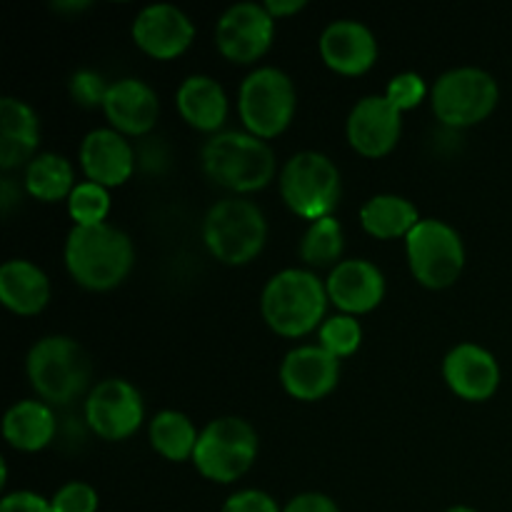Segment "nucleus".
Returning <instances> with one entry per match:
<instances>
[{
  "instance_id": "obj_1",
  "label": "nucleus",
  "mask_w": 512,
  "mask_h": 512,
  "mask_svg": "<svg viewBox=\"0 0 512 512\" xmlns=\"http://www.w3.org/2000/svg\"><path fill=\"white\" fill-rule=\"evenodd\" d=\"M133 263V240L110 223L75 225L65 240V265L83 288H115L128 278Z\"/></svg>"
},
{
  "instance_id": "obj_2",
  "label": "nucleus",
  "mask_w": 512,
  "mask_h": 512,
  "mask_svg": "<svg viewBox=\"0 0 512 512\" xmlns=\"http://www.w3.org/2000/svg\"><path fill=\"white\" fill-rule=\"evenodd\" d=\"M328 300V288L318 275L303 268H288L265 283L260 310L275 333L300 338L318 328Z\"/></svg>"
},
{
  "instance_id": "obj_3",
  "label": "nucleus",
  "mask_w": 512,
  "mask_h": 512,
  "mask_svg": "<svg viewBox=\"0 0 512 512\" xmlns=\"http://www.w3.org/2000/svg\"><path fill=\"white\" fill-rule=\"evenodd\" d=\"M203 168L210 180L233 193H253L265 188L275 175V155L263 138L253 133L225 130L203 145Z\"/></svg>"
},
{
  "instance_id": "obj_4",
  "label": "nucleus",
  "mask_w": 512,
  "mask_h": 512,
  "mask_svg": "<svg viewBox=\"0 0 512 512\" xmlns=\"http://www.w3.org/2000/svg\"><path fill=\"white\" fill-rule=\"evenodd\" d=\"M28 378L35 393L55 405H68L90 383V358L68 335L40 338L28 353Z\"/></svg>"
},
{
  "instance_id": "obj_5",
  "label": "nucleus",
  "mask_w": 512,
  "mask_h": 512,
  "mask_svg": "<svg viewBox=\"0 0 512 512\" xmlns=\"http://www.w3.org/2000/svg\"><path fill=\"white\" fill-rule=\"evenodd\" d=\"M268 220L263 210L243 198L218 200L205 213L203 240L210 253L228 265H245L263 250Z\"/></svg>"
},
{
  "instance_id": "obj_6",
  "label": "nucleus",
  "mask_w": 512,
  "mask_h": 512,
  "mask_svg": "<svg viewBox=\"0 0 512 512\" xmlns=\"http://www.w3.org/2000/svg\"><path fill=\"white\" fill-rule=\"evenodd\" d=\"M260 440L253 425L243 418L210 420L195 445L193 463L213 483H233L243 478L258 458Z\"/></svg>"
},
{
  "instance_id": "obj_7",
  "label": "nucleus",
  "mask_w": 512,
  "mask_h": 512,
  "mask_svg": "<svg viewBox=\"0 0 512 512\" xmlns=\"http://www.w3.org/2000/svg\"><path fill=\"white\" fill-rule=\"evenodd\" d=\"M280 193L288 208L300 218H328L340 200V173L328 155L303 150L285 163L280 173Z\"/></svg>"
},
{
  "instance_id": "obj_8",
  "label": "nucleus",
  "mask_w": 512,
  "mask_h": 512,
  "mask_svg": "<svg viewBox=\"0 0 512 512\" xmlns=\"http://www.w3.org/2000/svg\"><path fill=\"white\" fill-rule=\"evenodd\" d=\"M408 263L425 288H448L465 268V245L458 230L438 218H423L405 238Z\"/></svg>"
},
{
  "instance_id": "obj_9",
  "label": "nucleus",
  "mask_w": 512,
  "mask_h": 512,
  "mask_svg": "<svg viewBox=\"0 0 512 512\" xmlns=\"http://www.w3.org/2000/svg\"><path fill=\"white\" fill-rule=\"evenodd\" d=\"M238 110L255 138H275L295 115V85L288 73L265 65L240 83Z\"/></svg>"
},
{
  "instance_id": "obj_10",
  "label": "nucleus",
  "mask_w": 512,
  "mask_h": 512,
  "mask_svg": "<svg viewBox=\"0 0 512 512\" xmlns=\"http://www.w3.org/2000/svg\"><path fill=\"white\" fill-rule=\"evenodd\" d=\"M498 98L500 90L493 75L473 65L448 70L430 90L435 115L450 128H468L485 120L498 105Z\"/></svg>"
},
{
  "instance_id": "obj_11",
  "label": "nucleus",
  "mask_w": 512,
  "mask_h": 512,
  "mask_svg": "<svg viewBox=\"0 0 512 512\" xmlns=\"http://www.w3.org/2000/svg\"><path fill=\"white\" fill-rule=\"evenodd\" d=\"M145 405L138 388L123 378H108L90 390L85 420L103 440H125L140 428Z\"/></svg>"
},
{
  "instance_id": "obj_12",
  "label": "nucleus",
  "mask_w": 512,
  "mask_h": 512,
  "mask_svg": "<svg viewBox=\"0 0 512 512\" xmlns=\"http://www.w3.org/2000/svg\"><path fill=\"white\" fill-rule=\"evenodd\" d=\"M275 35V18L263 3H235L220 15L215 43L233 63H255L268 53Z\"/></svg>"
},
{
  "instance_id": "obj_13",
  "label": "nucleus",
  "mask_w": 512,
  "mask_h": 512,
  "mask_svg": "<svg viewBox=\"0 0 512 512\" xmlns=\"http://www.w3.org/2000/svg\"><path fill=\"white\" fill-rule=\"evenodd\" d=\"M195 38V25L178 5L153 3L133 20V40L158 60L178 58Z\"/></svg>"
},
{
  "instance_id": "obj_14",
  "label": "nucleus",
  "mask_w": 512,
  "mask_h": 512,
  "mask_svg": "<svg viewBox=\"0 0 512 512\" xmlns=\"http://www.w3.org/2000/svg\"><path fill=\"white\" fill-rule=\"evenodd\" d=\"M403 130L400 110L385 95H368L348 115V140L365 158H383L395 148Z\"/></svg>"
},
{
  "instance_id": "obj_15",
  "label": "nucleus",
  "mask_w": 512,
  "mask_h": 512,
  "mask_svg": "<svg viewBox=\"0 0 512 512\" xmlns=\"http://www.w3.org/2000/svg\"><path fill=\"white\" fill-rule=\"evenodd\" d=\"M340 360L323 345H300L280 365L283 388L298 400H320L338 385Z\"/></svg>"
},
{
  "instance_id": "obj_16",
  "label": "nucleus",
  "mask_w": 512,
  "mask_h": 512,
  "mask_svg": "<svg viewBox=\"0 0 512 512\" xmlns=\"http://www.w3.org/2000/svg\"><path fill=\"white\" fill-rule=\"evenodd\" d=\"M445 383L455 395L470 403H480L495 395L500 385V365L485 348L475 343H460L443 360Z\"/></svg>"
},
{
  "instance_id": "obj_17",
  "label": "nucleus",
  "mask_w": 512,
  "mask_h": 512,
  "mask_svg": "<svg viewBox=\"0 0 512 512\" xmlns=\"http://www.w3.org/2000/svg\"><path fill=\"white\" fill-rule=\"evenodd\" d=\"M320 55L343 75H363L378 58V40L360 20H333L320 35Z\"/></svg>"
},
{
  "instance_id": "obj_18",
  "label": "nucleus",
  "mask_w": 512,
  "mask_h": 512,
  "mask_svg": "<svg viewBox=\"0 0 512 512\" xmlns=\"http://www.w3.org/2000/svg\"><path fill=\"white\" fill-rule=\"evenodd\" d=\"M80 165L90 183L113 188L133 175L135 153L123 133L115 128H95L80 143Z\"/></svg>"
},
{
  "instance_id": "obj_19",
  "label": "nucleus",
  "mask_w": 512,
  "mask_h": 512,
  "mask_svg": "<svg viewBox=\"0 0 512 512\" xmlns=\"http://www.w3.org/2000/svg\"><path fill=\"white\" fill-rule=\"evenodd\" d=\"M325 288H328V298L340 310H345V315L368 313L378 308L380 300L385 298V275L370 260H343L325 280Z\"/></svg>"
},
{
  "instance_id": "obj_20",
  "label": "nucleus",
  "mask_w": 512,
  "mask_h": 512,
  "mask_svg": "<svg viewBox=\"0 0 512 512\" xmlns=\"http://www.w3.org/2000/svg\"><path fill=\"white\" fill-rule=\"evenodd\" d=\"M103 110L118 133L145 135L158 123L160 100L143 80L120 78L110 83Z\"/></svg>"
},
{
  "instance_id": "obj_21",
  "label": "nucleus",
  "mask_w": 512,
  "mask_h": 512,
  "mask_svg": "<svg viewBox=\"0 0 512 512\" xmlns=\"http://www.w3.org/2000/svg\"><path fill=\"white\" fill-rule=\"evenodd\" d=\"M40 120L25 100L5 95L0 100V168L13 170L35 158Z\"/></svg>"
},
{
  "instance_id": "obj_22",
  "label": "nucleus",
  "mask_w": 512,
  "mask_h": 512,
  "mask_svg": "<svg viewBox=\"0 0 512 512\" xmlns=\"http://www.w3.org/2000/svg\"><path fill=\"white\" fill-rule=\"evenodd\" d=\"M0 300L18 315H35L48 305V275L35 263L13 258L0 268Z\"/></svg>"
},
{
  "instance_id": "obj_23",
  "label": "nucleus",
  "mask_w": 512,
  "mask_h": 512,
  "mask_svg": "<svg viewBox=\"0 0 512 512\" xmlns=\"http://www.w3.org/2000/svg\"><path fill=\"white\" fill-rule=\"evenodd\" d=\"M180 115L188 120L193 128L213 133L228 118V98H225L223 85L210 75H190L180 83L175 93Z\"/></svg>"
},
{
  "instance_id": "obj_24",
  "label": "nucleus",
  "mask_w": 512,
  "mask_h": 512,
  "mask_svg": "<svg viewBox=\"0 0 512 512\" xmlns=\"http://www.w3.org/2000/svg\"><path fill=\"white\" fill-rule=\"evenodd\" d=\"M3 435L13 448L35 453L43 450L55 435V415L40 400H20L10 405L3 418Z\"/></svg>"
},
{
  "instance_id": "obj_25",
  "label": "nucleus",
  "mask_w": 512,
  "mask_h": 512,
  "mask_svg": "<svg viewBox=\"0 0 512 512\" xmlns=\"http://www.w3.org/2000/svg\"><path fill=\"white\" fill-rule=\"evenodd\" d=\"M420 220L423 218L418 215V208L408 198H400V195H373L360 208V223H363V228L380 240L400 238V235L408 238L410 230Z\"/></svg>"
},
{
  "instance_id": "obj_26",
  "label": "nucleus",
  "mask_w": 512,
  "mask_h": 512,
  "mask_svg": "<svg viewBox=\"0 0 512 512\" xmlns=\"http://www.w3.org/2000/svg\"><path fill=\"white\" fill-rule=\"evenodd\" d=\"M25 190L33 198L55 203L60 198H70L75 190V173L68 158L58 153H40L25 168Z\"/></svg>"
},
{
  "instance_id": "obj_27",
  "label": "nucleus",
  "mask_w": 512,
  "mask_h": 512,
  "mask_svg": "<svg viewBox=\"0 0 512 512\" xmlns=\"http://www.w3.org/2000/svg\"><path fill=\"white\" fill-rule=\"evenodd\" d=\"M198 438L200 435L193 420L178 410H163L150 423V443L163 458L173 460V463L193 458Z\"/></svg>"
},
{
  "instance_id": "obj_28",
  "label": "nucleus",
  "mask_w": 512,
  "mask_h": 512,
  "mask_svg": "<svg viewBox=\"0 0 512 512\" xmlns=\"http://www.w3.org/2000/svg\"><path fill=\"white\" fill-rule=\"evenodd\" d=\"M340 253H343V228H340V220L328 215V218L310 223L303 240H300V258L308 265H313V268H325V265H333L340 258Z\"/></svg>"
},
{
  "instance_id": "obj_29",
  "label": "nucleus",
  "mask_w": 512,
  "mask_h": 512,
  "mask_svg": "<svg viewBox=\"0 0 512 512\" xmlns=\"http://www.w3.org/2000/svg\"><path fill=\"white\" fill-rule=\"evenodd\" d=\"M68 213L75 220V225H100L105 223L110 213V195L108 188L98 183L75 185V190L68 198Z\"/></svg>"
},
{
  "instance_id": "obj_30",
  "label": "nucleus",
  "mask_w": 512,
  "mask_h": 512,
  "mask_svg": "<svg viewBox=\"0 0 512 512\" xmlns=\"http://www.w3.org/2000/svg\"><path fill=\"white\" fill-rule=\"evenodd\" d=\"M363 340V328L353 315H335L320 325V345L335 358L353 355Z\"/></svg>"
},
{
  "instance_id": "obj_31",
  "label": "nucleus",
  "mask_w": 512,
  "mask_h": 512,
  "mask_svg": "<svg viewBox=\"0 0 512 512\" xmlns=\"http://www.w3.org/2000/svg\"><path fill=\"white\" fill-rule=\"evenodd\" d=\"M425 93H428V88H425L423 75L418 73H398L395 78H390L388 88H385V98H388L400 113L423 103Z\"/></svg>"
},
{
  "instance_id": "obj_32",
  "label": "nucleus",
  "mask_w": 512,
  "mask_h": 512,
  "mask_svg": "<svg viewBox=\"0 0 512 512\" xmlns=\"http://www.w3.org/2000/svg\"><path fill=\"white\" fill-rule=\"evenodd\" d=\"M98 503L100 500L93 485L80 483V480L65 483L63 488L53 495V500H50L53 512H95L98 510Z\"/></svg>"
},
{
  "instance_id": "obj_33",
  "label": "nucleus",
  "mask_w": 512,
  "mask_h": 512,
  "mask_svg": "<svg viewBox=\"0 0 512 512\" xmlns=\"http://www.w3.org/2000/svg\"><path fill=\"white\" fill-rule=\"evenodd\" d=\"M108 88L110 83H105L103 75L95 73V70H75L73 78H70V95H73L75 103H80L83 108L103 105Z\"/></svg>"
},
{
  "instance_id": "obj_34",
  "label": "nucleus",
  "mask_w": 512,
  "mask_h": 512,
  "mask_svg": "<svg viewBox=\"0 0 512 512\" xmlns=\"http://www.w3.org/2000/svg\"><path fill=\"white\" fill-rule=\"evenodd\" d=\"M220 512H283L273 498L263 490H240L225 500Z\"/></svg>"
},
{
  "instance_id": "obj_35",
  "label": "nucleus",
  "mask_w": 512,
  "mask_h": 512,
  "mask_svg": "<svg viewBox=\"0 0 512 512\" xmlns=\"http://www.w3.org/2000/svg\"><path fill=\"white\" fill-rule=\"evenodd\" d=\"M0 512H53V505L43 495L18 490V493H8L0 500Z\"/></svg>"
},
{
  "instance_id": "obj_36",
  "label": "nucleus",
  "mask_w": 512,
  "mask_h": 512,
  "mask_svg": "<svg viewBox=\"0 0 512 512\" xmlns=\"http://www.w3.org/2000/svg\"><path fill=\"white\" fill-rule=\"evenodd\" d=\"M283 512H340L338 503L323 493H300L285 505Z\"/></svg>"
},
{
  "instance_id": "obj_37",
  "label": "nucleus",
  "mask_w": 512,
  "mask_h": 512,
  "mask_svg": "<svg viewBox=\"0 0 512 512\" xmlns=\"http://www.w3.org/2000/svg\"><path fill=\"white\" fill-rule=\"evenodd\" d=\"M263 5L273 18H285V15H293L298 13V10H303L305 0H268V3Z\"/></svg>"
},
{
  "instance_id": "obj_38",
  "label": "nucleus",
  "mask_w": 512,
  "mask_h": 512,
  "mask_svg": "<svg viewBox=\"0 0 512 512\" xmlns=\"http://www.w3.org/2000/svg\"><path fill=\"white\" fill-rule=\"evenodd\" d=\"M15 200H20V195H15V183L10 178H3V183H0V205H3L5 215L10 213Z\"/></svg>"
},
{
  "instance_id": "obj_39",
  "label": "nucleus",
  "mask_w": 512,
  "mask_h": 512,
  "mask_svg": "<svg viewBox=\"0 0 512 512\" xmlns=\"http://www.w3.org/2000/svg\"><path fill=\"white\" fill-rule=\"evenodd\" d=\"M445 512H478V510L465 508V505H455V508H450V510H445Z\"/></svg>"
}]
</instances>
